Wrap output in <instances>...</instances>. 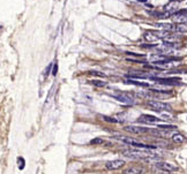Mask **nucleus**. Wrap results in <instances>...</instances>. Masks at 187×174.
Returning a JSON list of instances; mask_svg holds the SVG:
<instances>
[{
	"label": "nucleus",
	"instance_id": "obj_1",
	"mask_svg": "<svg viewBox=\"0 0 187 174\" xmlns=\"http://www.w3.org/2000/svg\"><path fill=\"white\" fill-rule=\"evenodd\" d=\"M123 156L128 157L131 159H146L148 157H152L156 156L152 152V149H148V148H143V149H130V150H124Z\"/></svg>",
	"mask_w": 187,
	"mask_h": 174
},
{
	"label": "nucleus",
	"instance_id": "obj_2",
	"mask_svg": "<svg viewBox=\"0 0 187 174\" xmlns=\"http://www.w3.org/2000/svg\"><path fill=\"white\" fill-rule=\"evenodd\" d=\"M147 106L149 107L150 110L155 111V112H158V113H163V112H171L172 111V107L166 104V103H163V101H159V100H154V99H150L147 101Z\"/></svg>",
	"mask_w": 187,
	"mask_h": 174
},
{
	"label": "nucleus",
	"instance_id": "obj_3",
	"mask_svg": "<svg viewBox=\"0 0 187 174\" xmlns=\"http://www.w3.org/2000/svg\"><path fill=\"white\" fill-rule=\"evenodd\" d=\"M113 97L115 99H118L120 103H124V104H127V105H133L135 103L134 95L131 94V92H121V91H119L118 94L113 95Z\"/></svg>",
	"mask_w": 187,
	"mask_h": 174
},
{
	"label": "nucleus",
	"instance_id": "obj_4",
	"mask_svg": "<svg viewBox=\"0 0 187 174\" xmlns=\"http://www.w3.org/2000/svg\"><path fill=\"white\" fill-rule=\"evenodd\" d=\"M156 168H158L159 171H164V172H168V173H171V172H177L178 171V167L171 163H168V161H158L155 164Z\"/></svg>",
	"mask_w": 187,
	"mask_h": 174
},
{
	"label": "nucleus",
	"instance_id": "obj_5",
	"mask_svg": "<svg viewBox=\"0 0 187 174\" xmlns=\"http://www.w3.org/2000/svg\"><path fill=\"white\" fill-rule=\"evenodd\" d=\"M137 121L141 123H147V125H158L161 119H158L157 116H149V114H142L139 116Z\"/></svg>",
	"mask_w": 187,
	"mask_h": 174
},
{
	"label": "nucleus",
	"instance_id": "obj_6",
	"mask_svg": "<svg viewBox=\"0 0 187 174\" xmlns=\"http://www.w3.org/2000/svg\"><path fill=\"white\" fill-rule=\"evenodd\" d=\"M126 132L131 133V134H135V135H140V134H144V133H149V128L146 127H140V126H127L124 128Z\"/></svg>",
	"mask_w": 187,
	"mask_h": 174
},
{
	"label": "nucleus",
	"instance_id": "obj_7",
	"mask_svg": "<svg viewBox=\"0 0 187 174\" xmlns=\"http://www.w3.org/2000/svg\"><path fill=\"white\" fill-rule=\"evenodd\" d=\"M125 165V161L123 159H114V160H110L105 164V167L106 170H110V171H115V170H119L123 166Z\"/></svg>",
	"mask_w": 187,
	"mask_h": 174
},
{
	"label": "nucleus",
	"instance_id": "obj_8",
	"mask_svg": "<svg viewBox=\"0 0 187 174\" xmlns=\"http://www.w3.org/2000/svg\"><path fill=\"white\" fill-rule=\"evenodd\" d=\"M152 81H156L159 84H165V85H172V84H179L180 80L176 77H154Z\"/></svg>",
	"mask_w": 187,
	"mask_h": 174
},
{
	"label": "nucleus",
	"instance_id": "obj_9",
	"mask_svg": "<svg viewBox=\"0 0 187 174\" xmlns=\"http://www.w3.org/2000/svg\"><path fill=\"white\" fill-rule=\"evenodd\" d=\"M172 19L176 23H184L187 24V9L185 11H178L174 15H172Z\"/></svg>",
	"mask_w": 187,
	"mask_h": 174
},
{
	"label": "nucleus",
	"instance_id": "obj_10",
	"mask_svg": "<svg viewBox=\"0 0 187 174\" xmlns=\"http://www.w3.org/2000/svg\"><path fill=\"white\" fill-rule=\"evenodd\" d=\"M163 8H164V12H168V13H170V14L174 15V14L178 12V2L170 0V2L166 4Z\"/></svg>",
	"mask_w": 187,
	"mask_h": 174
},
{
	"label": "nucleus",
	"instance_id": "obj_11",
	"mask_svg": "<svg viewBox=\"0 0 187 174\" xmlns=\"http://www.w3.org/2000/svg\"><path fill=\"white\" fill-rule=\"evenodd\" d=\"M143 172V168L141 167V166H136V165H134V166H128L127 168H125L124 170V174H141Z\"/></svg>",
	"mask_w": 187,
	"mask_h": 174
},
{
	"label": "nucleus",
	"instance_id": "obj_12",
	"mask_svg": "<svg viewBox=\"0 0 187 174\" xmlns=\"http://www.w3.org/2000/svg\"><path fill=\"white\" fill-rule=\"evenodd\" d=\"M156 27H161L169 32H176V24L174 23H156Z\"/></svg>",
	"mask_w": 187,
	"mask_h": 174
},
{
	"label": "nucleus",
	"instance_id": "obj_13",
	"mask_svg": "<svg viewBox=\"0 0 187 174\" xmlns=\"http://www.w3.org/2000/svg\"><path fill=\"white\" fill-rule=\"evenodd\" d=\"M171 139H172V142L173 143H176V144H183L185 141H186V137L183 135V134H180V133H174L172 137H171Z\"/></svg>",
	"mask_w": 187,
	"mask_h": 174
},
{
	"label": "nucleus",
	"instance_id": "obj_14",
	"mask_svg": "<svg viewBox=\"0 0 187 174\" xmlns=\"http://www.w3.org/2000/svg\"><path fill=\"white\" fill-rule=\"evenodd\" d=\"M157 129L161 130H172V132H178V127L174 125H157Z\"/></svg>",
	"mask_w": 187,
	"mask_h": 174
},
{
	"label": "nucleus",
	"instance_id": "obj_15",
	"mask_svg": "<svg viewBox=\"0 0 187 174\" xmlns=\"http://www.w3.org/2000/svg\"><path fill=\"white\" fill-rule=\"evenodd\" d=\"M126 84H133V85H140V87H148L150 88L149 83H144V82H139V81H135L133 78H130V80H126L125 81Z\"/></svg>",
	"mask_w": 187,
	"mask_h": 174
},
{
	"label": "nucleus",
	"instance_id": "obj_16",
	"mask_svg": "<svg viewBox=\"0 0 187 174\" xmlns=\"http://www.w3.org/2000/svg\"><path fill=\"white\" fill-rule=\"evenodd\" d=\"M143 38L146 39V40H148L149 43H155V42H157L158 38L152 34V31H148V32H146L144 35H143Z\"/></svg>",
	"mask_w": 187,
	"mask_h": 174
},
{
	"label": "nucleus",
	"instance_id": "obj_17",
	"mask_svg": "<svg viewBox=\"0 0 187 174\" xmlns=\"http://www.w3.org/2000/svg\"><path fill=\"white\" fill-rule=\"evenodd\" d=\"M176 32H187V24L176 23Z\"/></svg>",
	"mask_w": 187,
	"mask_h": 174
},
{
	"label": "nucleus",
	"instance_id": "obj_18",
	"mask_svg": "<svg viewBox=\"0 0 187 174\" xmlns=\"http://www.w3.org/2000/svg\"><path fill=\"white\" fill-rule=\"evenodd\" d=\"M90 83L95 87H99V88H103V87L106 85V82H103V81H99V80H91Z\"/></svg>",
	"mask_w": 187,
	"mask_h": 174
},
{
	"label": "nucleus",
	"instance_id": "obj_19",
	"mask_svg": "<svg viewBox=\"0 0 187 174\" xmlns=\"http://www.w3.org/2000/svg\"><path fill=\"white\" fill-rule=\"evenodd\" d=\"M103 143H104V139L101 138V137H96V138H93V139L90 141V144H93V145H101Z\"/></svg>",
	"mask_w": 187,
	"mask_h": 174
},
{
	"label": "nucleus",
	"instance_id": "obj_20",
	"mask_svg": "<svg viewBox=\"0 0 187 174\" xmlns=\"http://www.w3.org/2000/svg\"><path fill=\"white\" fill-rule=\"evenodd\" d=\"M102 120H104V121H106V122H110V123H117L118 122V120H115L114 118H111V116H102Z\"/></svg>",
	"mask_w": 187,
	"mask_h": 174
},
{
	"label": "nucleus",
	"instance_id": "obj_21",
	"mask_svg": "<svg viewBox=\"0 0 187 174\" xmlns=\"http://www.w3.org/2000/svg\"><path fill=\"white\" fill-rule=\"evenodd\" d=\"M18 164H19V168H20V170H23V168H24L25 161H24V159H23L22 157H20V158H18Z\"/></svg>",
	"mask_w": 187,
	"mask_h": 174
},
{
	"label": "nucleus",
	"instance_id": "obj_22",
	"mask_svg": "<svg viewBox=\"0 0 187 174\" xmlns=\"http://www.w3.org/2000/svg\"><path fill=\"white\" fill-rule=\"evenodd\" d=\"M90 74H93V75H97V76H105L103 73H99V72H90Z\"/></svg>",
	"mask_w": 187,
	"mask_h": 174
},
{
	"label": "nucleus",
	"instance_id": "obj_23",
	"mask_svg": "<svg viewBox=\"0 0 187 174\" xmlns=\"http://www.w3.org/2000/svg\"><path fill=\"white\" fill-rule=\"evenodd\" d=\"M57 72H58V65H53V70H52V74L56 76Z\"/></svg>",
	"mask_w": 187,
	"mask_h": 174
},
{
	"label": "nucleus",
	"instance_id": "obj_24",
	"mask_svg": "<svg viewBox=\"0 0 187 174\" xmlns=\"http://www.w3.org/2000/svg\"><path fill=\"white\" fill-rule=\"evenodd\" d=\"M172 1H176V2H180V1H184V0H172Z\"/></svg>",
	"mask_w": 187,
	"mask_h": 174
}]
</instances>
